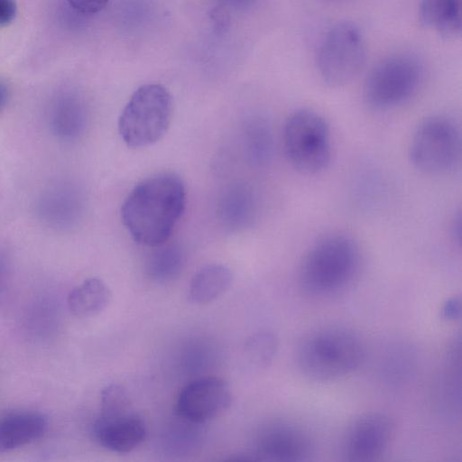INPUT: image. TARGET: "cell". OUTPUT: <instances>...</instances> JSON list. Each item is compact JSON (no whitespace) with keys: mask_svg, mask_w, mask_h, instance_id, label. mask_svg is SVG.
<instances>
[{"mask_svg":"<svg viewBox=\"0 0 462 462\" xmlns=\"http://www.w3.org/2000/svg\"><path fill=\"white\" fill-rule=\"evenodd\" d=\"M17 5L14 0H0V26H6L16 15Z\"/></svg>","mask_w":462,"mask_h":462,"instance_id":"obj_23","label":"cell"},{"mask_svg":"<svg viewBox=\"0 0 462 462\" xmlns=\"http://www.w3.org/2000/svg\"><path fill=\"white\" fill-rule=\"evenodd\" d=\"M69 5L79 13L94 14L102 11L108 0H67Z\"/></svg>","mask_w":462,"mask_h":462,"instance_id":"obj_22","label":"cell"},{"mask_svg":"<svg viewBox=\"0 0 462 462\" xmlns=\"http://www.w3.org/2000/svg\"><path fill=\"white\" fill-rule=\"evenodd\" d=\"M232 393L226 383L218 377H204L187 384L176 403L178 414L192 423L210 421L231 406Z\"/></svg>","mask_w":462,"mask_h":462,"instance_id":"obj_11","label":"cell"},{"mask_svg":"<svg viewBox=\"0 0 462 462\" xmlns=\"http://www.w3.org/2000/svg\"><path fill=\"white\" fill-rule=\"evenodd\" d=\"M172 116V98L157 83L139 87L125 106L118 132L129 147H145L158 142L167 132Z\"/></svg>","mask_w":462,"mask_h":462,"instance_id":"obj_4","label":"cell"},{"mask_svg":"<svg viewBox=\"0 0 462 462\" xmlns=\"http://www.w3.org/2000/svg\"><path fill=\"white\" fill-rule=\"evenodd\" d=\"M409 157L418 171L430 175L453 170L460 157V134L456 124L445 116H432L415 130Z\"/></svg>","mask_w":462,"mask_h":462,"instance_id":"obj_8","label":"cell"},{"mask_svg":"<svg viewBox=\"0 0 462 462\" xmlns=\"http://www.w3.org/2000/svg\"><path fill=\"white\" fill-rule=\"evenodd\" d=\"M366 59L364 36L351 22H339L323 36L317 51V69L325 84L339 88L353 81Z\"/></svg>","mask_w":462,"mask_h":462,"instance_id":"obj_6","label":"cell"},{"mask_svg":"<svg viewBox=\"0 0 462 462\" xmlns=\"http://www.w3.org/2000/svg\"><path fill=\"white\" fill-rule=\"evenodd\" d=\"M6 262L5 259L0 254V293L4 288L6 279Z\"/></svg>","mask_w":462,"mask_h":462,"instance_id":"obj_28","label":"cell"},{"mask_svg":"<svg viewBox=\"0 0 462 462\" xmlns=\"http://www.w3.org/2000/svg\"><path fill=\"white\" fill-rule=\"evenodd\" d=\"M278 349L277 337L271 332H258L245 344L243 354L251 368L261 370L269 366Z\"/></svg>","mask_w":462,"mask_h":462,"instance_id":"obj_19","label":"cell"},{"mask_svg":"<svg viewBox=\"0 0 462 462\" xmlns=\"http://www.w3.org/2000/svg\"><path fill=\"white\" fill-rule=\"evenodd\" d=\"M9 98V88L5 81L0 79V111L5 107Z\"/></svg>","mask_w":462,"mask_h":462,"instance_id":"obj_25","label":"cell"},{"mask_svg":"<svg viewBox=\"0 0 462 462\" xmlns=\"http://www.w3.org/2000/svg\"><path fill=\"white\" fill-rule=\"evenodd\" d=\"M254 445L258 458L267 461L302 462L314 452V441L304 427L280 419L261 425Z\"/></svg>","mask_w":462,"mask_h":462,"instance_id":"obj_9","label":"cell"},{"mask_svg":"<svg viewBox=\"0 0 462 462\" xmlns=\"http://www.w3.org/2000/svg\"><path fill=\"white\" fill-rule=\"evenodd\" d=\"M186 205V189L180 176L162 172L138 183L125 198L121 218L138 244L156 247L167 242Z\"/></svg>","mask_w":462,"mask_h":462,"instance_id":"obj_1","label":"cell"},{"mask_svg":"<svg viewBox=\"0 0 462 462\" xmlns=\"http://www.w3.org/2000/svg\"><path fill=\"white\" fill-rule=\"evenodd\" d=\"M460 300L458 298L448 300L444 306L443 313L447 319H455L460 315Z\"/></svg>","mask_w":462,"mask_h":462,"instance_id":"obj_24","label":"cell"},{"mask_svg":"<svg viewBox=\"0 0 462 462\" xmlns=\"http://www.w3.org/2000/svg\"><path fill=\"white\" fill-rule=\"evenodd\" d=\"M86 110L76 97L65 96L58 99L50 115L53 132L63 139H73L81 134L86 125Z\"/></svg>","mask_w":462,"mask_h":462,"instance_id":"obj_17","label":"cell"},{"mask_svg":"<svg viewBox=\"0 0 462 462\" xmlns=\"http://www.w3.org/2000/svg\"><path fill=\"white\" fill-rule=\"evenodd\" d=\"M146 262V272L157 282H168L177 278L184 266V254L180 246L166 243L154 247Z\"/></svg>","mask_w":462,"mask_h":462,"instance_id":"obj_18","label":"cell"},{"mask_svg":"<svg viewBox=\"0 0 462 462\" xmlns=\"http://www.w3.org/2000/svg\"><path fill=\"white\" fill-rule=\"evenodd\" d=\"M112 293L99 278L86 279L74 287L68 295V307L79 318H90L100 314L109 305Z\"/></svg>","mask_w":462,"mask_h":462,"instance_id":"obj_16","label":"cell"},{"mask_svg":"<svg viewBox=\"0 0 462 462\" xmlns=\"http://www.w3.org/2000/svg\"><path fill=\"white\" fill-rule=\"evenodd\" d=\"M393 434L391 419L381 412H366L348 425L342 441L346 460L371 462L377 460L387 449Z\"/></svg>","mask_w":462,"mask_h":462,"instance_id":"obj_10","label":"cell"},{"mask_svg":"<svg viewBox=\"0 0 462 462\" xmlns=\"http://www.w3.org/2000/svg\"><path fill=\"white\" fill-rule=\"evenodd\" d=\"M461 0H421L419 16L421 24L445 37L460 35Z\"/></svg>","mask_w":462,"mask_h":462,"instance_id":"obj_14","label":"cell"},{"mask_svg":"<svg viewBox=\"0 0 462 462\" xmlns=\"http://www.w3.org/2000/svg\"><path fill=\"white\" fill-rule=\"evenodd\" d=\"M249 149L259 163L267 162L273 154V134L270 125L263 118H256L248 133Z\"/></svg>","mask_w":462,"mask_h":462,"instance_id":"obj_20","label":"cell"},{"mask_svg":"<svg viewBox=\"0 0 462 462\" xmlns=\"http://www.w3.org/2000/svg\"><path fill=\"white\" fill-rule=\"evenodd\" d=\"M452 236L458 243H460V238H461V217H460V215H458L456 217V220L453 221Z\"/></svg>","mask_w":462,"mask_h":462,"instance_id":"obj_27","label":"cell"},{"mask_svg":"<svg viewBox=\"0 0 462 462\" xmlns=\"http://www.w3.org/2000/svg\"><path fill=\"white\" fill-rule=\"evenodd\" d=\"M360 250L348 236L333 234L318 240L306 253L299 270L303 292L327 298L346 289L360 267Z\"/></svg>","mask_w":462,"mask_h":462,"instance_id":"obj_3","label":"cell"},{"mask_svg":"<svg viewBox=\"0 0 462 462\" xmlns=\"http://www.w3.org/2000/svg\"><path fill=\"white\" fill-rule=\"evenodd\" d=\"M144 420L129 412L113 419L98 418L94 425V436L105 448L116 453H128L139 447L146 438Z\"/></svg>","mask_w":462,"mask_h":462,"instance_id":"obj_12","label":"cell"},{"mask_svg":"<svg viewBox=\"0 0 462 462\" xmlns=\"http://www.w3.org/2000/svg\"><path fill=\"white\" fill-rule=\"evenodd\" d=\"M231 6L238 7L239 9L248 8L253 5L256 0H220Z\"/></svg>","mask_w":462,"mask_h":462,"instance_id":"obj_26","label":"cell"},{"mask_svg":"<svg viewBox=\"0 0 462 462\" xmlns=\"http://www.w3.org/2000/svg\"><path fill=\"white\" fill-rule=\"evenodd\" d=\"M422 79V67L412 55L398 53L378 62L364 85L365 103L374 110H387L410 99Z\"/></svg>","mask_w":462,"mask_h":462,"instance_id":"obj_7","label":"cell"},{"mask_svg":"<svg viewBox=\"0 0 462 462\" xmlns=\"http://www.w3.org/2000/svg\"><path fill=\"white\" fill-rule=\"evenodd\" d=\"M49 420L41 412L26 411L0 419V453L7 452L40 439L46 431Z\"/></svg>","mask_w":462,"mask_h":462,"instance_id":"obj_13","label":"cell"},{"mask_svg":"<svg viewBox=\"0 0 462 462\" xmlns=\"http://www.w3.org/2000/svg\"><path fill=\"white\" fill-rule=\"evenodd\" d=\"M232 282L233 273L228 267L218 263L208 264L192 277L188 297L195 304H208L224 295Z\"/></svg>","mask_w":462,"mask_h":462,"instance_id":"obj_15","label":"cell"},{"mask_svg":"<svg viewBox=\"0 0 462 462\" xmlns=\"http://www.w3.org/2000/svg\"><path fill=\"white\" fill-rule=\"evenodd\" d=\"M286 157L304 174L323 171L331 159V134L328 122L318 112L302 108L287 118L282 134Z\"/></svg>","mask_w":462,"mask_h":462,"instance_id":"obj_5","label":"cell"},{"mask_svg":"<svg viewBox=\"0 0 462 462\" xmlns=\"http://www.w3.org/2000/svg\"><path fill=\"white\" fill-rule=\"evenodd\" d=\"M131 411L129 398L122 386L110 384L102 390L99 418L113 419Z\"/></svg>","mask_w":462,"mask_h":462,"instance_id":"obj_21","label":"cell"},{"mask_svg":"<svg viewBox=\"0 0 462 462\" xmlns=\"http://www.w3.org/2000/svg\"><path fill=\"white\" fill-rule=\"evenodd\" d=\"M364 356L360 337L341 326L321 327L307 333L296 354L300 372L315 382H331L351 374Z\"/></svg>","mask_w":462,"mask_h":462,"instance_id":"obj_2","label":"cell"}]
</instances>
